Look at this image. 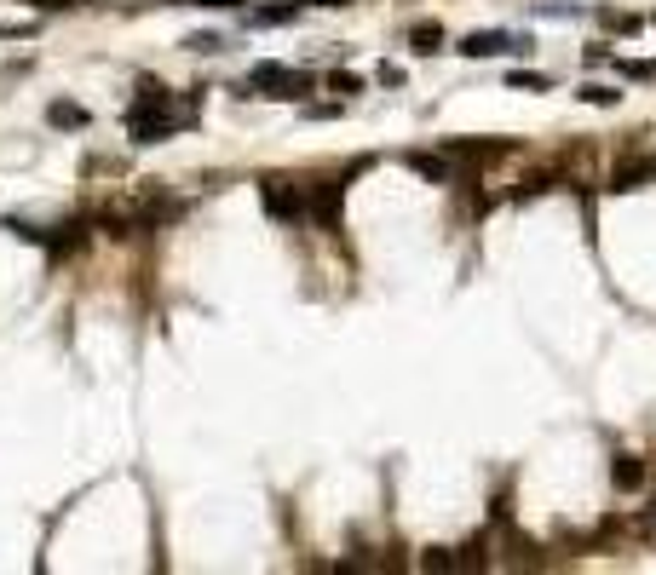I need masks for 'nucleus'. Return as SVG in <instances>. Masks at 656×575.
<instances>
[{"label": "nucleus", "mask_w": 656, "mask_h": 575, "mask_svg": "<svg viewBox=\"0 0 656 575\" xmlns=\"http://www.w3.org/2000/svg\"><path fill=\"white\" fill-rule=\"evenodd\" d=\"M24 6H58V0H24Z\"/></svg>", "instance_id": "412c9836"}, {"label": "nucleus", "mask_w": 656, "mask_h": 575, "mask_svg": "<svg viewBox=\"0 0 656 575\" xmlns=\"http://www.w3.org/2000/svg\"><path fill=\"white\" fill-rule=\"evenodd\" d=\"M409 46H415L421 58H432V52H444V46H449L444 23H432V18H415V23H409Z\"/></svg>", "instance_id": "6e6552de"}, {"label": "nucleus", "mask_w": 656, "mask_h": 575, "mask_svg": "<svg viewBox=\"0 0 656 575\" xmlns=\"http://www.w3.org/2000/svg\"><path fill=\"white\" fill-rule=\"evenodd\" d=\"M375 81H380V87H403V81H409V75H403L398 64H380V69H375Z\"/></svg>", "instance_id": "6ab92c4d"}, {"label": "nucleus", "mask_w": 656, "mask_h": 575, "mask_svg": "<svg viewBox=\"0 0 656 575\" xmlns=\"http://www.w3.org/2000/svg\"><path fill=\"white\" fill-rule=\"evenodd\" d=\"M185 52H196V58L231 52V35H219V29H196V35H185Z\"/></svg>", "instance_id": "9d476101"}, {"label": "nucleus", "mask_w": 656, "mask_h": 575, "mask_svg": "<svg viewBox=\"0 0 656 575\" xmlns=\"http://www.w3.org/2000/svg\"><path fill=\"white\" fill-rule=\"evenodd\" d=\"M311 87H317V75L311 69H294V64H254L248 69V81H236V98H282V104H305L311 98Z\"/></svg>", "instance_id": "f03ea898"}, {"label": "nucleus", "mask_w": 656, "mask_h": 575, "mask_svg": "<svg viewBox=\"0 0 656 575\" xmlns=\"http://www.w3.org/2000/svg\"><path fill=\"white\" fill-rule=\"evenodd\" d=\"M610 483L628 495V489H645V460L639 455H610Z\"/></svg>", "instance_id": "1a4fd4ad"}, {"label": "nucleus", "mask_w": 656, "mask_h": 575, "mask_svg": "<svg viewBox=\"0 0 656 575\" xmlns=\"http://www.w3.org/2000/svg\"><path fill=\"white\" fill-rule=\"evenodd\" d=\"M444 156L455 167H478V161H495V156H513L507 138H444Z\"/></svg>", "instance_id": "20e7f679"}, {"label": "nucleus", "mask_w": 656, "mask_h": 575, "mask_svg": "<svg viewBox=\"0 0 656 575\" xmlns=\"http://www.w3.org/2000/svg\"><path fill=\"white\" fill-rule=\"evenodd\" d=\"M651 23H656V18H651Z\"/></svg>", "instance_id": "4be33fe9"}, {"label": "nucleus", "mask_w": 656, "mask_h": 575, "mask_svg": "<svg viewBox=\"0 0 656 575\" xmlns=\"http://www.w3.org/2000/svg\"><path fill=\"white\" fill-rule=\"evenodd\" d=\"M196 104H202V87L167 92V87H156V81H144L139 98L121 110V127L133 133V144H167L173 133L196 127Z\"/></svg>", "instance_id": "f257e3e1"}, {"label": "nucleus", "mask_w": 656, "mask_h": 575, "mask_svg": "<svg viewBox=\"0 0 656 575\" xmlns=\"http://www.w3.org/2000/svg\"><path fill=\"white\" fill-rule=\"evenodd\" d=\"M576 98H582V104H593V110H616V104H622V92L605 87V81H582V87H576Z\"/></svg>", "instance_id": "f8f14e48"}, {"label": "nucleus", "mask_w": 656, "mask_h": 575, "mask_svg": "<svg viewBox=\"0 0 656 575\" xmlns=\"http://www.w3.org/2000/svg\"><path fill=\"white\" fill-rule=\"evenodd\" d=\"M311 6H352V0H311Z\"/></svg>", "instance_id": "aec40b11"}, {"label": "nucleus", "mask_w": 656, "mask_h": 575, "mask_svg": "<svg viewBox=\"0 0 656 575\" xmlns=\"http://www.w3.org/2000/svg\"><path fill=\"white\" fill-rule=\"evenodd\" d=\"M334 115H346V98L340 104H300V121H334Z\"/></svg>", "instance_id": "f3484780"}, {"label": "nucleus", "mask_w": 656, "mask_h": 575, "mask_svg": "<svg viewBox=\"0 0 656 575\" xmlns=\"http://www.w3.org/2000/svg\"><path fill=\"white\" fill-rule=\"evenodd\" d=\"M323 81H328V87H334V92H340V98H346V104H352L357 92L369 87V81H363V75H357V69H328Z\"/></svg>", "instance_id": "4468645a"}, {"label": "nucleus", "mask_w": 656, "mask_h": 575, "mask_svg": "<svg viewBox=\"0 0 656 575\" xmlns=\"http://www.w3.org/2000/svg\"><path fill=\"white\" fill-rule=\"evenodd\" d=\"M461 58H530L536 52V35H524V29H472L455 41Z\"/></svg>", "instance_id": "7ed1b4c3"}, {"label": "nucleus", "mask_w": 656, "mask_h": 575, "mask_svg": "<svg viewBox=\"0 0 656 575\" xmlns=\"http://www.w3.org/2000/svg\"><path fill=\"white\" fill-rule=\"evenodd\" d=\"M593 18L605 23V29H616V35H639V29H645V18H633V12H605V6H599Z\"/></svg>", "instance_id": "2eb2a0df"}, {"label": "nucleus", "mask_w": 656, "mask_h": 575, "mask_svg": "<svg viewBox=\"0 0 656 575\" xmlns=\"http://www.w3.org/2000/svg\"><path fill=\"white\" fill-rule=\"evenodd\" d=\"M305 18V0H282V6H254L248 12V29H282V23H300Z\"/></svg>", "instance_id": "423d86ee"}, {"label": "nucleus", "mask_w": 656, "mask_h": 575, "mask_svg": "<svg viewBox=\"0 0 656 575\" xmlns=\"http://www.w3.org/2000/svg\"><path fill=\"white\" fill-rule=\"evenodd\" d=\"M47 127H58V133H87V127H93V115L81 110L75 98H52V104H47Z\"/></svg>", "instance_id": "0eeeda50"}, {"label": "nucleus", "mask_w": 656, "mask_h": 575, "mask_svg": "<svg viewBox=\"0 0 656 575\" xmlns=\"http://www.w3.org/2000/svg\"><path fill=\"white\" fill-rule=\"evenodd\" d=\"M587 6H570V0H530V18H553V23H570L582 18Z\"/></svg>", "instance_id": "ddd939ff"}, {"label": "nucleus", "mask_w": 656, "mask_h": 575, "mask_svg": "<svg viewBox=\"0 0 656 575\" xmlns=\"http://www.w3.org/2000/svg\"><path fill=\"white\" fill-rule=\"evenodd\" d=\"M610 69L622 81H656V64H645V58H610Z\"/></svg>", "instance_id": "dca6fc26"}, {"label": "nucleus", "mask_w": 656, "mask_h": 575, "mask_svg": "<svg viewBox=\"0 0 656 575\" xmlns=\"http://www.w3.org/2000/svg\"><path fill=\"white\" fill-rule=\"evenodd\" d=\"M259 196H265V213H271V219H294V213H305V184L259 179Z\"/></svg>", "instance_id": "39448f33"}, {"label": "nucleus", "mask_w": 656, "mask_h": 575, "mask_svg": "<svg viewBox=\"0 0 656 575\" xmlns=\"http://www.w3.org/2000/svg\"><path fill=\"white\" fill-rule=\"evenodd\" d=\"M616 52H610V41H587V52H582V64L587 69H599V64H610Z\"/></svg>", "instance_id": "a211bd4d"}, {"label": "nucleus", "mask_w": 656, "mask_h": 575, "mask_svg": "<svg viewBox=\"0 0 656 575\" xmlns=\"http://www.w3.org/2000/svg\"><path fill=\"white\" fill-rule=\"evenodd\" d=\"M507 87H518V92H553L559 81H553L547 69H507Z\"/></svg>", "instance_id": "9b49d317"}]
</instances>
